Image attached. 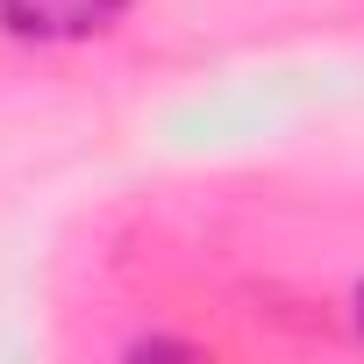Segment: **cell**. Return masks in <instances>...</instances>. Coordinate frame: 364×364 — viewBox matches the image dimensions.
Returning a JSON list of instances; mask_svg holds the SVG:
<instances>
[{"mask_svg":"<svg viewBox=\"0 0 364 364\" xmlns=\"http://www.w3.org/2000/svg\"><path fill=\"white\" fill-rule=\"evenodd\" d=\"M129 0H0V29L29 43H86L122 22Z\"/></svg>","mask_w":364,"mask_h":364,"instance_id":"obj_1","label":"cell"},{"mask_svg":"<svg viewBox=\"0 0 364 364\" xmlns=\"http://www.w3.org/2000/svg\"><path fill=\"white\" fill-rule=\"evenodd\" d=\"M357 328H364V293H357Z\"/></svg>","mask_w":364,"mask_h":364,"instance_id":"obj_2","label":"cell"}]
</instances>
